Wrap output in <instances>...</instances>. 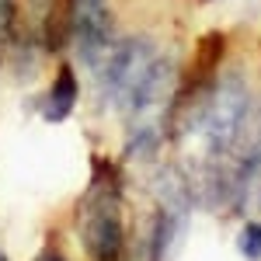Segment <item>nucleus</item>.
<instances>
[{
	"label": "nucleus",
	"mask_w": 261,
	"mask_h": 261,
	"mask_svg": "<svg viewBox=\"0 0 261 261\" xmlns=\"http://www.w3.org/2000/svg\"><path fill=\"white\" fill-rule=\"evenodd\" d=\"M247 122H251V87L241 70H226L216 77V87L209 94V108H205V146L209 157L223 161L233 150H241L244 136H247Z\"/></svg>",
	"instance_id": "obj_1"
},
{
	"label": "nucleus",
	"mask_w": 261,
	"mask_h": 261,
	"mask_svg": "<svg viewBox=\"0 0 261 261\" xmlns=\"http://www.w3.org/2000/svg\"><path fill=\"white\" fill-rule=\"evenodd\" d=\"M81 237L94 261H122L125 233L119 220V185L94 178L81 209Z\"/></svg>",
	"instance_id": "obj_2"
},
{
	"label": "nucleus",
	"mask_w": 261,
	"mask_h": 261,
	"mask_svg": "<svg viewBox=\"0 0 261 261\" xmlns=\"http://www.w3.org/2000/svg\"><path fill=\"white\" fill-rule=\"evenodd\" d=\"M153 60H157V49H153V42L143 39V35L115 42V49L108 53V60L94 70L98 73L101 101L112 105V108H119V112H125L129 98L136 94V87L146 77V70L153 66Z\"/></svg>",
	"instance_id": "obj_3"
},
{
	"label": "nucleus",
	"mask_w": 261,
	"mask_h": 261,
	"mask_svg": "<svg viewBox=\"0 0 261 261\" xmlns=\"http://www.w3.org/2000/svg\"><path fill=\"white\" fill-rule=\"evenodd\" d=\"M178 63L171 56H157L153 66L146 70V77L140 81L136 94L125 105V115L133 125H161L164 115H171L174 98H178Z\"/></svg>",
	"instance_id": "obj_4"
},
{
	"label": "nucleus",
	"mask_w": 261,
	"mask_h": 261,
	"mask_svg": "<svg viewBox=\"0 0 261 261\" xmlns=\"http://www.w3.org/2000/svg\"><path fill=\"white\" fill-rule=\"evenodd\" d=\"M73 108H77V73H73V66H60L56 81H53L49 94L42 101V119L63 122V119H70Z\"/></svg>",
	"instance_id": "obj_5"
},
{
	"label": "nucleus",
	"mask_w": 261,
	"mask_h": 261,
	"mask_svg": "<svg viewBox=\"0 0 261 261\" xmlns=\"http://www.w3.org/2000/svg\"><path fill=\"white\" fill-rule=\"evenodd\" d=\"M237 247H241V254H244V258L261 261V223H258V220L244 223L241 237H237Z\"/></svg>",
	"instance_id": "obj_6"
},
{
	"label": "nucleus",
	"mask_w": 261,
	"mask_h": 261,
	"mask_svg": "<svg viewBox=\"0 0 261 261\" xmlns=\"http://www.w3.org/2000/svg\"><path fill=\"white\" fill-rule=\"evenodd\" d=\"M11 21H14V4L11 0H0V39L11 32Z\"/></svg>",
	"instance_id": "obj_7"
},
{
	"label": "nucleus",
	"mask_w": 261,
	"mask_h": 261,
	"mask_svg": "<svg viewBox=\"0 0 261 261\" xmlns=\"http://www.w3.org/2000/svg\"><path fill=\"white\" fill-rule=\"evenodd\" d=\"M45 261H66V258H60V254H53V258H45Z\"/></svg>",
	"instance_id": "obj_8"
},
{
	"label": "nucleus",
	"mask_w": 261,
	"mask_h": 261,
	"mask_svg": "<svg viewBox=\"0 0 261 261\" xmlns=\"http://www.w3.org/2000/svg\"><path fill=\"white\" fill-rule=\"evenodd\" d=\"M0 261H7V258H4V254H0Z\"/></svg>",
	"instance_id": "obj_9"
}]
</instances>
